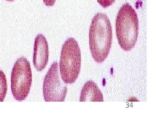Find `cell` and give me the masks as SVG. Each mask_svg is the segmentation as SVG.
<instances>
[{"mask_svg":"<svg viewBox=\"0 0 163 122\" xmlns=\"http://www.w3.org/2000/svg\"><path fill=\"white\" fill-rule=\"evenodd\" d=\"M49 44L44 35L39 34L35 39L34 52H33V65L38 71H42L46 68L49 62Z\"/></svg>","mask_w":163,"mask_h":122,"instance_id":"8992f818","label":"cell"},{"mask_svg":"<svg viewBox=\"0 0 163 122\" xmlns=\"http://www.w3.org/2000/svg\"><path fill=\"white\" fill-rule=\"evenodd\" d=\"M7 1H8V2H12V1H14V0H7Z\"/></svg>","mask_w":163,"mask_h":122,"instance_id":"8fae6325","label":"cell"},{"mask_svg":"<svg viewBox=\"0 0 163 122\" xmlns=\"http://www.w3.org/2000/svg\"><path fill=\"white\" fill-rule=\"evenodd\" d=\"M68 87L63 84L59 77L57 62H54L48 71L43 84V95L46 102H63Z\"/></svg>","mask_w":163,"mask_h":122,"instance_id":"5b68a950","label":"cell"},{"mask_svg":"<svg viewBox=\"0 0 163 122\" xmlns=\"http://www.w3.org/2000/svg\"><path fill=\"white\" fill-rule=\"evenodd\" d=\"M43 2L47 6H53L56 2V0H43Z\"/></svg>","mask_w":163,"mask_h":122,"instance_id":"30bf717a","label":"cell"},{"mask_svg":"<svg viewBox=\"0 0 163 122\" xmlns=\"http://www.w3.org/2000/svg\"><path fill=\"white\" fill-rule=\"evenodd\" d=\"M32 84V71L27 59L21 57L14 65L11 73V90L14 98L22 101L28 97Z\"/></svg>","mask_w":163,"mask_h":122,"instance_id":"277c9868","label":"cell"},{"mask_svg":"<svg viewBox=\"0 0 163 122\" xmlns=\"http://www.w3.org/2000/svg\"><path fill=\"white\" fill-rule=\"evenodd\" d=\"M103 96L98 86L92 81L85 83L82 89L80 102H103Z\"/></svg>","mask_w":163,"mask_h":122,"instance_id":"52a82bcc","label":"cell"},{"mask_svg":"<svg viewBox=\"0 0 163 122\" xmlns=\"http://www.w3.org/2000/svg\"><path fill=\"white\" fill-rule=\"evenodd\" d=\"M97 2L103 8H107L113 4L115 0H97Z\"/></svg>","mask_w":163,"mask_h":122,"instance_id":"9c48e42d","label":"cell"},{"mask_svg":"<svg viewBox=\"0 0 163 122\" xmlns=\"http://www.w3.org/2000/svg\"><path fill=\"white\" fill-rule=\"evenodd\" d=\"M116 32L120 46L125 51L135 47L139 34V20L135 10L128 3L121 6L116 20Z\"/></svg>","mask_w":163,"mask_h":122,"instance_id":"7a4b0ae2","label":"cell"},{"mask_svg":"<svg viewBox=\"0 0 163 122\" xmlns=\"http://www.w3.org/2000/svg\"><path fill=\"white\" fill-rule=\"evenodd\" d=\"M81 51L77 41L69 38L62 47L60 73L62 80L65 84H73L78 77L81 69Z\"/></svg>","mask_w":163,"mask_h":122,"instance_id":"3957f363","label":"cell"},{"mask_svg":"<svg viewBox=\"0 0 163 122\" xmlns=\"http://www.w3.org/2000/svg\"><path fill=\"white\" fill-rule=\"evenodd\" d=\"M8 91V84L6 75L2 70H0V102L4 101Z\"/></svg>","mask_w":163,"mask_h":122,"instance_id":"ba28073f","label":"cell"},{"mask_svg":"<svg viewBox=\"0 0 163 122\" xmlns=\"http://www.w3.org/2000/svg\"><path fill=\"white\" fill-rule=\"evenodd\" d=\"M112 43V28L110 20L103 13L93 17L89 30V46L92 56L98 63L105 61Z\"/></svg>","mask_w":163,"mask_h":122,"instance_id":"6da1fadb","label":"cell"}]
</instances>
